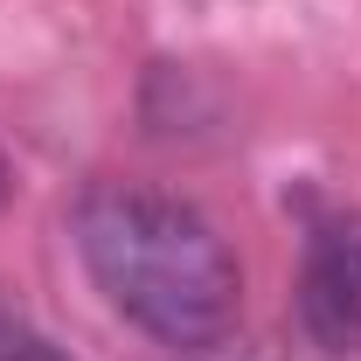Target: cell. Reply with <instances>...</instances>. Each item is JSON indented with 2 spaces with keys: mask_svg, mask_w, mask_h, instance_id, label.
Segmentation results:
<instances>
[{
  "mask_svg": "<svg viewBox=\"0 0 361 361\" xmlns=\"http://www.w3.org/2000/svg\"><path fill=\"white\" fill-rule=\"evenodd\" d=\"M77 257L90 285L160 348L209 355L236 326L243 271L216 236V223L180 195L139 188V180L90 188L77 202Z\"/></svg>",
  "mask_w": 361,
  "mask_h": 361,
  "instance_id": "6da1fadb",
  "label": "cell"
},
{
  "mask_svg": "<svg viewBox=\"0 0 361 361\" xmlns=\"http://www.w3.org/2000/svg\"><path fill=\"white\" fill-rule=\"evenodd\" d=\"M0 361H70V348H56L28 313H14L0 299Z\"/></svg>",
  "mask_w": 361,
  "mask_h": 361,
  "instance_id": "3957f363",
  "label": "cell"
},
{
  "mask_svg": "<svg viewBox=\"0 0 361 361\" xmlns=\"http://www.w3.org/2000/svg\"><path fill=\"white\" fill-rule=\"evenodd\" d=\"M0 202H7V153H0Z\"/></svg>",
  "mask_w": 361,
  "mask_h": 361,
  "instance_id": "277c9868",
  "label": "cell"
},
{
  "mask_svg": "<svg viewBox=\"0 0 361 361\" xmlns=\"http://www.w3.org/2000/svg\"><path fill=\"white\" fill-rule=\"evenodd\" d=\"M299 319L326 355H361V209H326L306 229Z\"/></svg>",
  "mask_w": 361,
  "mask_h": 361,
  "instance_id": "7a4b0ae2",
  "label": "cell"
}]
</instances>
